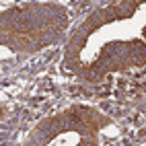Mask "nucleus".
<instances>
[{
  "label": "nucleus",
  "mask_w": 146,
  "mask_h": 146,
  "mask_svg": "<svg viewBox=\"0 0 146 146\" xmlns=\"http://www.w3.org/2000/svg\"><path fill=\"white\" fill-rule=\"evenodd\" d=\"M138 2H117V4H111L113 13L117 19H130L136 11H138Z\"/></svg>",
  "instance_id": "f257e3e1"
}]
</instances>
